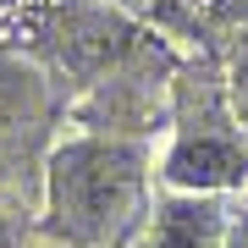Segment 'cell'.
I'll use <instances>...</instances> for the list:
<instances>
[{"label":"cell","mask_w":248,"mask_h":248,"mask_svg":"<svg viewBox=\"0 0 248 248\" xmlns=\"http://www.w3.org/2000/svg\"><path fill=\"white\" fill-rule=\"evenodd\" d=\"M149 149L138 138H72L50 155L45 215L50 232L72 248L116 243L143 210Z\"/></svg>","instance_id":"obj_1"},{"label":"cell","mask_w":248,"mask_h":248,"mask_svg":"<svg viewBox=\"0 0 248 248\" xmlns=\"http://www.w3.org/2000/svg\"><path fill=\"white\" fill-rule=\"evenodd\" d=\"M166 182L177 193H226L248 182V133L210 72H187L177 83V138L166 155Z\"/></svg>","instance_id":"obj_2"},{"label":"cell","mask_w":248,"mask_h":248,"mask_svg":"<svg viewBox=\"0 0 248 248\" xmlns=\"http://www.w3.org/2000/svg\"><path fill=\"white\" fill-rule=\"evenodd\" d=\"M232 210L221 193H171L155 204V221L143 248H226Z\"/></svg>","instance_id":"obj_3"},{"label":"cell","mask_w":248,"mask_h":248,"mask_svg":"<svg viewBox=\"0 0 248 248\" xmlns=\"http://www.w3.org/2000/svg\"><path fill=\"white\" fill-rule=\"evenodd\" d=\"M50 122V89L28 61L0 55V138H33Z\"/></svg>","instance_id":"obj_4"},{"label":"cell","mask_w":248,"mask_h":248,"mask_svg":"<svg viewBox=\"0 0 248 248\" xmlns=\"http://www.w3.org/2000/svg\"><path fill=\"white\" fill-rule=\"evenodd\" d=\"M226 248H248V199L232 210V232H226Z\"/></svg>","instance_id":"obj_5"},{"label":"cell","mask_w":248,"mask_h":248,"mask_svg":"<svg viewBox=\"0 0 248 248\" xmlns=\"http://www.w3.org/2000/svg\"><path fill=\"white\" fill-rule=\"evenodd\" d=\"M0 248H17V237H11V226L0 221Z\"/></svg>","instance_id":"obj_6"}]
</instances>
